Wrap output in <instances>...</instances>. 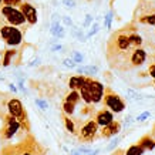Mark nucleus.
<instances>
[{
	"label": "nucleus",
	"instance_id": "obj_1",
	"mask_svg": "<svg viewBox=\"0 0 155 155\" xmlns=\"http://www.w3.org/2000/svg\"><path fill=\"white\" fill-rule=\"evenodd\" d=\"M0 37L5 40L6 46L9 47H19L23 43V31L17 26L5 24L0 26Z\"/></svg>",
	"mask_w": 155,
	"mask_h": 155
},
{
	"label": "nucleus",
	"instance_id": "obj_2",
	"mask_svg": "<svg viewBox=\"0 0 155 155\" xmlns=\"http://www.w3.org/2000/svg\"><path fill=\"white\" fill-rule=\"evenodd\" d=\"M7 110H9V114H12L13 117L17 118V121L20 122V128L23 131H28L30 130V122H28V117L27 113L24 110L23 104L20 103L17 98H12L7 103Z\"/></svg>",
	"mask_w": 155,
	"mask_h": 155
},
{
	"label": "nucleus",
	"instance_id": "obj_3",
	"mask_svg": "<svg viewBox=\"0 0 155 155\" xmlns=\"http://www.w3.org/2000/svg\"><path fill=\"white\" fill-rule=\"evenodd\" d=\"M0 13L3 14V17H5L6 23L7 24H12V26H23L26 23V17H24V14L21 13V10L17 9V7H13V6H2V9H0Z\"/></svg>",
	"mask_w": 155,
	"mask_h": 155
},
{
	"label": "nucleus",
	"instance_id": "obj_4",
	"mask_svg": "<svg viewBox=\"0 0 155 155\" xmlns=\"http://www.w3.org/2000/svg\"><path fill=\"white\" fill-rule=\"evenodd\" d=\"M105 94H104V105L107 108H110L113 113L120 114L125 110V101L122 100V97H120L118 94H115L111 88H104Z\"/></svg>",
	"mask_w": 155,
	"mask_h": 155
},
{
	"label": "nucleus",
	"instance_id": "obj_5",
	"mask_svg": "<svg viewBox=\"0 0 155 155\" xmlns=\"http://www.w3.org/2000/svg\"><path fill=\"white\" fill-rule=\"evenodd\" d=\"M97 132H98V124H97L94 120H90V121H87L84 125L78 130L77 137H78V140H80V141L90 142V141H93V140L95 138Z\"/></svg>",
	"mask_w": 155,
	"mask_h": 155
},
{
	"label": "nucleus",
	"instance_id": "obj_6",
	"mask_svg": "<svg viewBox=\"0 0 155 155\" xmlns=\"http://www.w3.org/2000/svg\"><path fill=\"white\" fill-rule=\"evenodd\" d=\"M85 85L88 88V93L91 95L93 104H98L100 101H103L104 97V85L100 81L91 78V77H85Z\"/></svg>",
	"mask_w": 155,
	"mask_h": 155
},
{
	"label": "nucleus",
	"instance_id": "obj_7",
	"mask_svg": "<svg viewBox=\"0 0 155 155\" xmlns=\"http://www.w3.org/2000/svg\"><path fill=\"white\" fill-rule=\"evenodd\" d=\"M20 130V122L17 121V118L13 117L12 114H9L7 117L5 118V127L2 130V137L6 138V140H10L13 138V135H16V132Z\"/></svg>",
	"mask_w": 155,
	"mask_h": 155
},
{
	"label": "nucleus",
	"instance_id": "obj_8",
	"mask_svg": "<svg viewBox=\"0 0 155 155\" xmlns=\"http://www.w3.org/2000/svg\"><path fill=\"white\" fill-rule=\"evenodd\" d=\"M147 60V51L142 47H134L130 53L128 61H130V68L131 67H140L142 66Z\"/></svg>",
	"mask_w": 155,
	"mask_h": 155
},
{
	"label": "nucleus",
	"instance_id": "obj_9",
	"mask_svg": "<svg viewBox=\"0 0 155 155\" xmlns=\"http://www.w3.org/2000/svg\"><path fill=\"white\" fill-rule=\"evenodd\" d=\"M19 9L21 10V13L26 17V23H28L30 26L37 23V10H36V7L33 5H30L28 2H21Z\"/></svg>",
	"mask_w": 155,
	"mask_h": 155
},
{
	"label": "nucleus",
	"instance_id": "obj_10",
	"mask_svg": "<svg viewBox=\"0 0 155 155\" xmlns=\"http://www.w3.org/2000/svg\"><path fill=\"white\" fill-rule=\"evenodd\" d=\"M94 121L98 124V127H104V125H107V124H110L111 121H114L113 111H111V110H107V108L100 110V111H97V114H95Z\"/></svg>",
	"mask_w": 155,
	"mask_h": 155
},
{
	"label": "nucleus",
	"instance_id": "obj_11",
	"mask_svg": "<svg viewBox=\"0 0 155 155\" xmlns=\"http://www.w3.org/2000/svg\"><path fill=\"white\" fill-rule=\"evenodd\" d=\"M121 131V122L120 121H111L110 124L104 125L100 135L103 138H111V137H115L118 132Z\"/></svg>",
	"mask_w": 155,
	"mask_h": 155
},
{
	"label": "nucleus",
	"instance_id": "obj_12",
	"mask_svg": "<svg viewBox=\"0 0 155 155\" xmlns=\"http://www.w3.org/2000/svg\"><path fill=\"white\" fill-rule=\"evenodd\" d=\"M50 33H51V36L56 40L54 41H58V40H61V38H64V36H66V31H64V27L61 26L58 21H57L56 19L53 20V24H51V28H50Z\"/></svg>",
	"mask_w": 155,
	"mask_h": 155
},
{
	"label": "nucleus",
	"instance_id": "obj_13",
	"mask_svg": "<svg viewBox=\"0 0 155 155\" xmlns=\"http://www.w3.org/2000/svg\"><path fill=\"white\" fill-rule=\"evenodd\" d=\"M138 145L141 147L144 151H152L155 148V140L151 135H145L138 141Z\"/></svg>",
	"mask_w": 155,
	"mask_h": 155
},
{
	"label": "nucleus",
	"instance_id": "obj_14",
	"mask_svg": "<svg viewBox=\"0 0 155 155\" xmlns=\"http://www.w3.org/2000/svg\"><path fill=\"white\" fill-rule=\"evenodd\" d=\"M84 83H85V75H83V74L73 75L70 80H68V87L71 90H78Z\"/></svg>",
	"mask_w": 155,
	"mask_h": 155
},
{
	"label": "nucleus",
	"instance_id": "obj_15",
	"mask_svg": "<svg viewBox=\"0 0 155 155\" xmlns=\"http://www.w3.org/2000/svg\"><path fill=\"white\" fill-rule=\"evenodd\" d=\"M17 50L14 47L9 48V50H6L5 53H3V67H9L12 63H13V58L16 56H17Z\"/></svg>",
	"mask_w": 155,
	"mask_h": 155
},
{
	"label": "nucleus",
	"instance_id": "obj_16",
	"mask_svg": "<svg viewBox=\"0 0 155 155\" xmlns=\"http://www.w3.org/2000/svg\"><path fill=\"white\" fill-rule=\"evenodd\" d=\"M80 100H81V97H80V93H78V90H71L70 93L67 94V97H66V100L64 101H68V103H71V104H77L80 103Z\"/></svg>",
	"mask_w": 155,
	"mask_h": 155
},
{
	"label": "nucleus",
	"instance_id": "obj_17",
	"mask_svg": "<svg viewBox=\"0 0 155 155\" xmlns=\"http://www.w3.org/2000/svg\"><path fill=\"white\" fill-rule=\"evenodd\" d=\"M63 120H64V124H66L67 131H70L71 134H77V128H75L74 120H73V118H70V115H67V114H64V115H63Z\"/></svg>",
	"mask_w": 155,
	"mask_h": 155
},
{
	"label": "nucleus",
	"instance_id": "obj_18",
	"mask_svg": "<svg viewBox=\"0 0 155 155\" xmlns=\"http://www.w3.org/2000/svg\"><path fill=\"white\" fill-rule=\"evenodd\" d=\"M78 74H97L98 67L97 66H85V67H75Z\"/></svg>",
	"mask_w": 155,
	"mask_h": 155
},
{
	"label": "nucleus",
	"instance_id": "obj_19",
	"mask_svg": "<svg viewBox=\"0 0 155 155\" xmlns=\"http://www.w3.org/2000/svg\"><path fill=\"white\" fill-rule=\"evenodd\" d=\"M138 21L144 24H150V26H155V13H150V14H144L138 17Z\"/></svg>",
	"mask_w": 155,
	"mask_h": 155
},
{
	"label": "nucleus",
	"instance_id": "obj_20",
	"mask_svg": "<svg viewBox=\"0 0 155 155\" xmlns=\"http://www.w3.org/2000/svg\"><path fill=\"white\" fill-rule=\"evenodd\" d=\"M144 152H145V151L142 150L138 144H134V145L128 147V150L125 151V155H142Z\"/></svg>",
	"mask_w": 155,
	"mask_h": 155
},
{
	"label": "nucleus",
	"instance_id": "obj_21",
	"mask_svg": "<svg viewBox=\"0 0 155 155\" xmlns=\"http://www.w3.org/2000/svg\"><path fill=\"white\" fill-rule=\"evenodd\" d=\"M63 113L67 114V115H73L75 113V104L64 101V104H63Z\"/></svg>",
	"mask_w": 155,
	"mask_h": 155
},
{
	"label": "nucleus",
	"instance_id": "obj_22",
	"mask_svg": "<svg viewBox=\"0 0 155 155\" xmlns=\"http://www.w3.org/2000/svg\"><path fill=\"white\" fill-rule=\"evenodd\" d=\"M111 21H113V12L105 14V17H104V26L107 28H111Z\"/></svg>",
	"mask_w": 155,
	"mask_h": 155
},
{
	"label": "nucleus",
	"instance_id": "obj_23",
	"mask_svg": "<svg viewBox=\"0 0 155 155\" xmlns=\"http://www.w3.org/2000/svg\"><path fill=\"white\" fill-rule=\"evenodd\" d=\"M120 141H121V137H115V140H113V141H111V144L107 147V151H114V150H115V147L120 144Z\"/></svg>",
	"mask_w": 155,
	"mask_h": 155
},
{
	"label": "nucleus",
	"instance_id": "obj_24",
	"mask_svg": "<svg viewBox=\"0 0 155 155\" xmlns=\"http://www.w3.org/2000/svg\"><path fill=\"white\" fill-rule=\"evenodd\" d=\"M21 2H23V0H3V5H5V6H13V7H16V6L21 5ZM3 5H2V6H3Z\"/></svg>",
	"mask_w": 155,
	"mask_h": 155
},
{
	"label": "nucleus",
	"instance_id": "obj_25",
	"mask_svg": "<svg viewBox=\"0 0 155 155\" xmlns=\"http://www.w3.org/2000/svg\"><path fill=\"white\" fill-rule=\"evenodd\" d=\"M63 64L66 67H70V68H75V67H77V63H75L73 58H64V60H63Z\"/></svg>",
	"mask_w": 155,
	"mask_h": 155
},
{
	"label": "nucleus",
	"instance_id": "obj_26",
	"mask_svg": "<svg viewBox=\"0 0 155 155\" xmlns=\"http://www.w3.org/2000/svg\"><path fill=\"white\" fill-rule=\"evenodd\" d=\"M71 58H73V60H74L77 64H81V63L84 61V57L81 56L78 51H74V53H73V57H71Z\"/></svg>",
	"mask_w": 155,
	"mask_h": 155
},
{
	"label": "nucleus",
	"instance_id": "obj_27",
	"mask_svg": "<svg viewBox=\"0 0 155 155\" xmlns=\"http://www.w3.org/2000/svg\"><path fill=\"white\" fill-rule=\"evenodd\" d=\"M100 26H98V23H94V24H93V27H91V30H90V31H88V33H87V36H85V38H90V37H91V36H94V34L95 33H97V31H98V30H100Z\"/></svg>",
	"mask_w": 155,
	"mask_h": 155
},
{
	"label": "nucleus",
	"instance_id": "obj_28",
	"mask_svg": "<svg viewBox=\"0 0 155 155\" xmlns=\"http://www.w3.org/2000/svg\"><path fill=\"white\" fill-rule=\"evenodd\" d=\"M36 104L40 107V110H47V108H48V103H47V101H44V100L37 98V100H36Z\"/></svg>",
	"mask_w": 155,
	"mask_h": 155
},
{
	"label": "nucleus",
	"instance_id": "obj_29",
	"mask_svg": "<svg viewBox=\"0 0 155 155\" xmlns=\"http://www.w3.org/2000/svg\"><path fill=\"white\" fill-rule=\"evenodd\" d=\"M63 5L66 7H68V9H74L77 6V3H75V0H63Z\"/></svg>",
	"mask_w": 155,
	"mask_h": 155
},
{
	"label": "nucleus",
	"instance_id": "obj_30",
	"mask_svg": "<svg viewBox=\"0 0 155 155\" xmlns=\"http://www.w3.org/2000/svg\"><path fill=\"white\" fill-rule=\"evenodd\" d=\"M150 111H145V113H142L141 115H138V117H137V121H140V122H142V121H145L147 118H150Z\"/></svg>",
	"mask_w": 155,
	"mask_h": 155
},
{
	"label": "nucleus",
	"instance_id": "obj_31",
	"mask_svg": "<svg viewBox=\"0 0 155 155\" xmlns=\"http://www.w3.org/2000/svg\"><path fill=\"white\" fill-rule=\"evenodd\" d=\"M91 21H93V16H91V14H87V16H85V21L83 23V27H84V28L90 27Z\"/></svg>",
	"mask_w": 155,
	"mask_h": 155
},
{
	"label": "nucleus",
	"instance_id": "obj_32",
	"mask_svg": "<svg viewBox=\"0 0 155 155\" xmlns=\"http://www.w3.org/2000/svg\"><path fill=\"white\" fill-rule=\"evenodd\" d=\"M77 150L80 151L81 154H88V152H91V151H93V148H91V147H85V145H81L80 148H77Z\"/></svg>",
	"mask_w": 155,
	"mask_h": 155
},
{
	"label": "nucleus",
	"instance_id": "obj_33",
	"mask_svg": "<svg viewBox=\"0 0 155 155\" xmlns=\"http://www.w3.org/2000/svg\"><path fill=\"white\" fill-rule=\"evenodd\" d=\"M148 73H150V75L154 78V85H155V63H152V64L148 67Z\"/></svg>",
	"mask_w": 155,
	"mask_h": 155
},
{
	"label": "nucleus",
	"instance_id": "obj_34",
	"mask_svg": "<svg viewBox=\"0 0 155 155\" xmlns=\"http://www.w3.org/2000/svg\"><path fill=\"white\" fill-rule=\"evenodd\" d=\"M63 23L66 24V26H71V27H73V20H71L68 16H64V17H63Z\"/></svg>",
	"mask_w": 155,
	"mask_h": 155
},
{
	"label": "nucleus",
	"instance_id": "obj_35",
	"mask_svg": "<svg viewBox=\"0 0 155 155\" xmlns=\"http://www.w3.org/2000/svg\"><path fill=\"white\" fill-rule=\"evenodd\" d=\"M63 50V46L61 44H54V46H51V51H61Z\"/></svg>",
	"mask_w": 155,
	"mask_h": 155
},
{
	"label": "nucleus",
	"instance_id": "obj_36",
	"mask_svg": "<svg viewBox=\"0 0 155 155\" xmlns=\"http://www.w3.org/2000/svg\"><path fill=\"white\" fill-rule=\"evenodd\" d=\"M40 64V58H36V60H33L31 63H28V66L30 67H33V66H38Z\"/></svg>",
	"mask_w": 155,
	"mask_h": 155
},
{
	"label": "nucleus",
	"instance_id": "obj_37",
	"mask_svg": "<svg viewBox=\"0 0 155 155\" xmlns=\"http://www.w3.org/2000/svg\"><path fill=\"white\" fill-rule=\"evenodd\" d=\"M113 155H125V151H122V150H117Z\"/></svg>",
	"mask_w": 155,
	"mask_h": 155
},
{
	"label": "nucleus",
	"instance_id": "obj_38",
	"mask_svg": "<svg viewBox=\"0 0 155 155\" xmlns=\"http://www.w3.org/2000/svg\"><path fill=\"white\" fill-rule=\"evenodd\" d=\"M70 154H71V155H84V154H81V152H80L78 150H73V151L70 152Z\"/></svg>",
	"mask_w": 155,
	"mask_h": 155
},
{
	"label": "nucleus",
	"instance_id": "obj_39",
	"mask_svg": "<svg viewBox=\"0 0 155 155\" xmlns=\"http://www.w3.org/2000/svg\"><path fill=\"white\" fill-rule=\"evenodd\" d=\"M9 88L12 90L13 93H16V91H17V87H16V85H14V84H9Z\"/></svg>",
	"mask_w": 155,
	"mask_h": 155
},
{
	"label": "nucleus",
	"instance_id": "obj_40",
	"mask_svg": "<svg viewBox=\"0 0 155 155\" xmlns=\"http://www.w3.org/2000/svg\"><path fill=\"white\" fill-rule=\"evenodd\" d=\"M2 5H3V0H0V6H2Z\"/></svg>",
	"mask_w": 155,
	"mask_h": 155
},
{
	"label": "nucleus",
	"instance_id": "obj_41",
	"mask_svg": "<svg viewBox=\"0 0 155 155\" xmlns=\"http://www.w3.org/2000/svg\"><path fill=\"white\" fill-rule=\"evenodd\" d=\"M0 81H3V78H0Z\"/></svg>",
	"mask_w": 155,
	"mask_h": 155
},
{
	"label": "nucleus",
	"instance_id": "obj_42",
	"mask_svg": "<svg viewBox=\"0 0 155 155\" xmlns=\"http://www.w3.org/2000/svg\"><path fill=\"white\" fill-rule=\"evenodd\" d=\"M0 56H2V54H0Z\"/></svg>",
	"mask_w": 155,
	"mask_h": 155
},
{
	"label": "nucleus",
	"instance_id": "obj_43",
	"mask_svg": "<svg viewBox=\"0 0 155 155\" xmlns=\"http://www.w3.org/2000/svg\"><path fill=\"white\" fill-rule=\"evenodd\" d=\"M0 38H2V37H0Z\"/></svg>",
	"mask_w": 155,
	"mask_h": 155
}]
</instances>
